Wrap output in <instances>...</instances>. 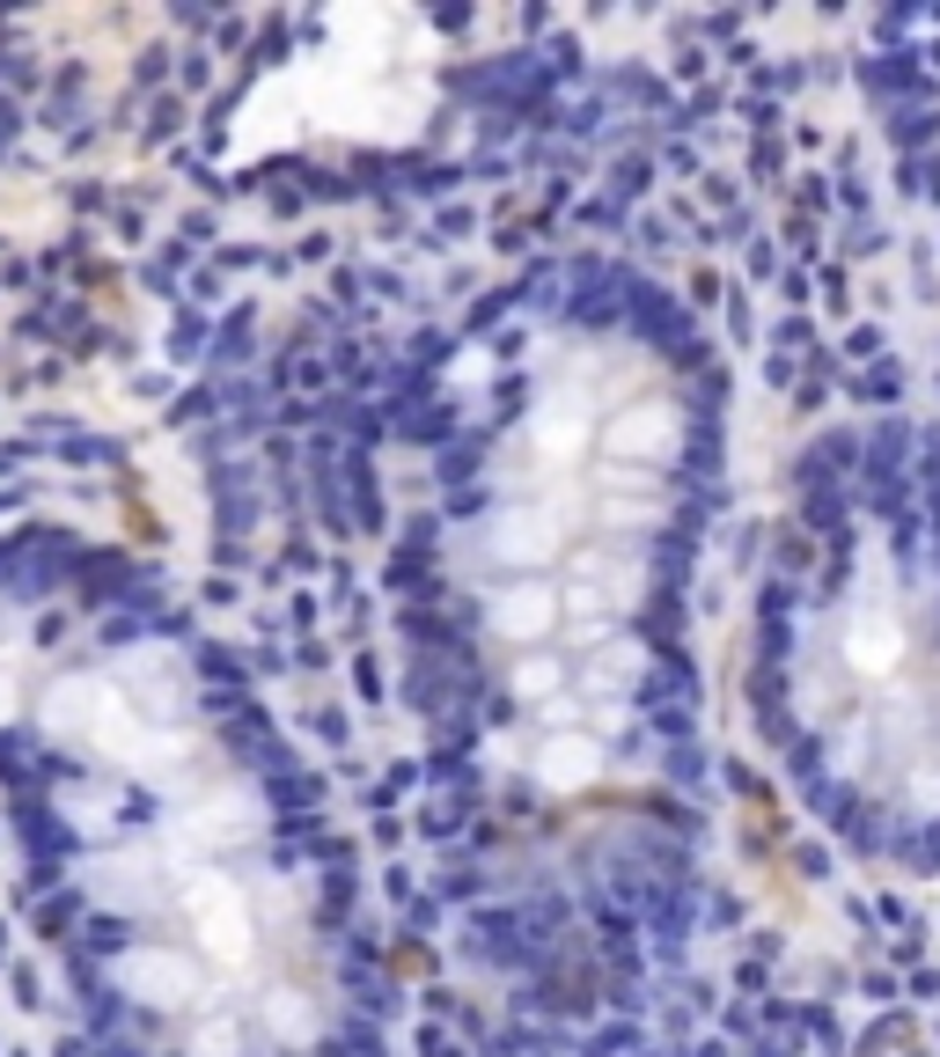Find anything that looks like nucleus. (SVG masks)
I'll return each instance as SVG.
<instances>
[{
	"instance_id": "20e7f679",
	"label": "nucleus",
	"mask_w": 940,
	"mask_h": 1057,
	"mask_svg": "<svg viewBox=\"0 0 940 1057\" xmlns=\"http://www.w3.org/2000/svg\"><path fill=\"white\" fill-rule=\"evenodd\" d=\"M441 103V38L411 8H331L272 60L228 111V155H316V147H405Z\"/></svg>"
},
{
	"instance_id": "f03ea898",
	"label": "nucleus",
	"mask_w": 940,
	"mask_h": 1057,
	"mask_svg": "<svg viewBox=\"0 0 940 1057\" xmlns=\"http://www.w3.org/2000/svg\"><path fill=\"white\" fill-rule=\"evenodd\" d=\"M0 742H22L88 962L155 1057H316L346 1014L280 793L169 631L44 647L0 595Z\"/></svg>"
},
{
	"instance_id": "f257e3e1",
	"label": "nucleus",
	"mask_w": 940,
	"mask_h": 1057,
	"mask_svg": "<svg viewBox=\"0 0 940 1057\" xmlns=\"http://www.w3.org/2000/svg\"><path fill=\"white\" fill-rule=\"evenodd\" d=\"M713 448L706 353L655 302L552 294L500 360L441 528L492 772L610 852L669 859L683 837L676 603Z\"/></svg>"
},
{
	"instance_id": "39448f33",
	"label": "nucleus",
	"mask_w": 940,
	"mask_h": 1057,
	"mask_svg": "<svg viewBox=\"0 0 940 1057\" xmlns=\"http://www.w3.org/2000/svg\"><path fill=\"white\" fill-rule=\"evenodd\" d=\"M859 96L875 111L897 184L940 221V8L881 15L859 52Z\"/></svg>"
},
{
	"instance_id": "7ed1b4c3",
	"label": "nucleus",
	"mask_w": 940,
	"mask_h": 1057,
	"mask_svg": "<svg viewBox=\"0 0 940 1057\" xmlns=\"http://www.w3.org/2000/svg\"><path fill=\"white\" fill-rule=\"evenodd\" d=\"M750 720L823 837L940 881V419L875 411L794 463L756 573Z\"/></svg>"
}]
</instances>
